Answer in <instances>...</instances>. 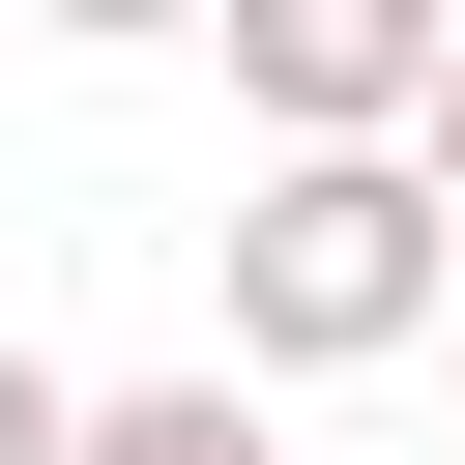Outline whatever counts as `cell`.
Instances as JSON below:
<instances>
[{"label":"cell","mask_w":465,"mask_h":465,"mask_svg":"<svg viewBox=\"0 0 465 465\" xmlns=\"http://www.w3.org/2000/svg\"><path fill=\"white\" fill-rule=\"evenodd\" d=\"M407 203L465 232V29H436V116H407Z\"/></svg>","instance_id":"5"},{"label":"cell","mask_w":465,"mask_h":465,"mask_svg":"<svg viewBox=\"0 0 465 465\" xmlns=\"http://www.w3.org/2000/svg\"><path fill=\"white\" fill-rule=\"evenodd\" d=\"M436 349H465V320H436Z\"/></svg>","instance_id":"6"},{"label":"cell","mask_w":465,"mask_h":465,"mask_svg":"<svg viewBox=\"0 0 465 465\" xmlns=\"http://www.w3.org/2000/svg\"><path fill=\"white\" fill-rule=\"evenodd\" d=\"M0 465H87V378L58 349H0Z\"/></svg>","instance_id":"4"},{"label":"cell","mask_w":465,"mask_h":465,"mask_svg":"<svg viewBox=\"0 0 465 465\" xmlns=\"http://www.w3.org/2000/svg\"><path fill=\"white\" fill-rule=\"evenodd\" d=\"M232 378H378V349H436L465 320V232L407 203V145H349V174H232Z\"/></svg>","instance_id":"1"},{"label":"cell","mask_w":465,"mask_h":465,"mask_svg":"<svg viewBox=\"0 0 465 465\" xmlns=\"http://www.w3.org/2000/svg\"><path fill=\"white\" fill-rule=\"evenodd\" d=\"M436 29H465V0H232V116H262V174L407 145V116H436Z\"/></svg>","instance_id":"2"},{"label":"cell","mask_w":465,"mask_h":465,"mask_svg":"<svg viewBox=\"0 0 465 465\" xmlns=\"http://www.w3.org/2000/svg\"><path fill=\"white\" fill-rule=\"evenodd\" d=\"M87 465H291V436H262L232 378H116V407H87Z\"/></svg>","instance_id":"3"}]
</instances>
